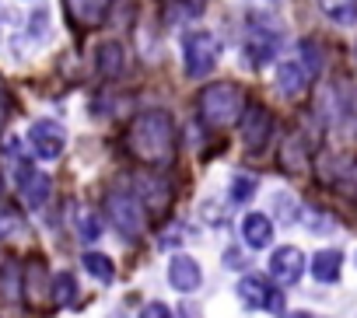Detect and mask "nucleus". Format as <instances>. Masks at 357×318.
<instances>
[{
  "label": "nucleus",
  "mask_w": 357,
  "mask_h": 318,
  "mask_svg": "<svg viewBox=\"0 0 357 318\" xmlns=\"http://www.w3.org/2000/svg\"><path fill=\"white\" fill-rule=\"evenodd\" d=\"M350 186H354V196H357V168L350 172Z\"/></svg>",
  "instance_id": "nucleus-30"
},
{
  "label": "nucleus",
  "mask_w": 357,
  "mask_h": 318,
  "mask_svg": "<svg viewBox=\"0 0 357 318\" xmlns=\"http://www.w3.org/2000/svg\"><path fill=\"white\" fill-rule=\"evenodd\" d=\"M301 49H305V56H308V74H315V70H319V63H322V53H319V42H305Z\"/></svg>",
  "instance_id": "nucleus-26"
},
{
  "label": "nucleus",
  "mask_w": 357,
  "mask_h": 318,
  "mask_svg": "<svg viewBox=\"0 0 357 318\" xmlns=\"http://www.w3.org/2000/svg\"><path fill=\"white\" fill-rule=\"evenodd\" d=\"M29 140H32V150L43 157V161H53V157H60V154H63L67 133H63V126H60V122H53V119H39V122H32Z\"/></svg>",
  "instance_id": "nucleus-7"
},
{
  "label": "nucleus",
  "mask_w": 357,
  "mask_h": 318,
  "mask_svg": "<svg viewBox=\"0 0 357 318\" xmlns=\"http://www.w3.org/2000/svg\"><path fill=\"white\" fill-rule=\"evenodd\" d=\"M50 175H43V172H36L32 165L18 175V189H22V200H25V207H32V210H39L46 200H50Z\"/></svg>",
  "instance_id": "nucleus-13"
},
{
  "label": "nucleus",
  "mask_w": 357,
  "mask_h": 318,
  "mask_svg": "<svg viewBox=\"0 0 357 318\" xmlns=\"http://www.w3.org/2000/svg\"><path fill=\"white\" fill-rule=\"evenodd\" d=\"M22 294H25V301H32V304H43L46 297H53V280L46 276V262H43V255H32L29 259V266H25V273H22Z\"/></svg>",
  "instance_id": "nucleus-10"
},
{
  "label": "nucleus",
  "mask_w": 357,
  "mask_h": 318,
  "mask_svg": "<svg viewBox=\"0 0 357 318\" xmlns=\"http://www.w3.org/2000/svg\"><path fill=\"white\" fill-rule=\"evenodd\" d=\"M291 318H305V315H291Z\"/></svg>",
  "instance_id": "nucleus-32"
},
{
  "label": "nucleus",
  "mask_w": 357,
  "mask_h": 318,
  "mask_svg": "<svg viewBox=\"0 0 357 318\" xmlns=\"http://www.w3.org/2000/svg\"><path fill=\"white\" fill-rule=\"evenodd\" d=\"M308 88V70L301 63H277V91L287 98H298Z\"/></svg>",
  "instance_id": "nucleus-14"
},
{
  "label": "nucleus",
  "mask_w": 357,
  "mask_h": 318,
  "mask_svg": "<svg viewBox=\"0 0 357 318\" xmlns=\"http://www.w3.org/2000/svg\"><path fill=\"white\" fill-rule=\"evenodd\" d=\"M308 150H312V143L305 140V133L287 136L284 147H280V165H284L287 172H301V168L308 165Z\"/></svg>",
  "instance_id": "nucleus-15"
},
{
  "label": "nucleus",
  "mask_w": 357,
  "mask_h": 318,
  "mask_svg": "<svg viewBox=\"0 0 357 318\" xmlns=\"http://www.w3.org/2000/svg\"><path fill=\"white\" fill-rule=\"evenodd\" d=\"M273 136V112L266 105H249L242 116V143L249 154H259Z\"/></svg>",
  "instance_id": "nucleus-6"
},
{
  "label": "nucleus",
  "mask_w": 357,
  "mask_h": 318,
  "mask_svg": "<svg viewBox=\"0 0 357 318\" xmlns=\"http://www.w3.org/2000/svg\"><path fill=\"white\" fill-rule=\"evenodd\" d=\"M249 102H245V91L235 84V81H214L200 91L197 98V116L204 126L211 129H228L235 126L242 116H245Z\"/></svg>",
  "instance_id": "nucleus-2"
},
{
  "label": "nucleus",
  "mask_w": 357,
  "mask_h": 318,
  "mask_svg": "<svg viewBox=\"0 0 357 318\" xmlns=\"http://www.w3.org/2000/svg\"><path fill=\"white\" fill-rule=\"evenodd\" d=\"M340 266H343V252L340 248H322L312 259V273L319 283H336L340 280Z\"/></svg>",
  "instance_id": "nucleus-17"
},
{
  "label": "nucleus",
  "mask_w": 357,
  "mask_h": 318,
  "mask_svg": "<svg viewBox=\"0 0 357 318\" xmlns=\"http://www.w3.org/2000/svg\"><path fill=\"white\" fill-rule=\"evenodd\" d=\"M4 119H8V91L0 84V126H4Z\"/></svg>",
  "instance_id": "nucleus-28"
},
{
  "label": "nucleus",
  "mask_w": 357,
  "mask_h": 318,
  "mask_svg": "<svg viewBox=\"0 0 357 318\" xmlns=\"http://www.w3.org/2000/svg\"><path fill=\"white\" fill-rule=\"evenodd\" d=\"M186 4H204V0H186Z\"/></svg>",
  "instance_id": "nucleus-31"
},
{
  "label": "nucleus",
  "mask_w": 357,
  "mask_h": 318,
  "mask_svg": "<svg viewBox=\"0 0 357 318\" xmlns=\"http://www.w3.org/2000/svg\"><path fill=\"white\" fill-rule=\"evenodd\" d=\"M354 116H357V105H354Z\"/></svg>",
  "instance_id": "nucleus-33"
},
{
  "label": "nucleus",
  "mask_w": 357,
  "mask_h": 318,
  "mask_svg": "<svg viewBox=\"0 0 357 318\" xmlns=\"http://www.w3.org/2000/svg\"><path fill=\"white\" fill-rule=\"evenodd\" d=\"M84 269H88L95 280H102V283H112V276H116L112 259L102 255V252H84Z\"/></svg>",
  "instance_id": "nucleus-21"
},
{
  "label": "nucleus",
  "mask_w": 357,
  "mask_h": 318,
  "mask_svg": "<svg viewBox=\"0 0 357 318\" xmlns=\"http://www.w3.org/2000/svg\"><path fill=\"white\" fill-rule=\"evenodd\" d=\"M242 238H245L249 248H266L270 238H273L270 217H266V214H249V217L242 221Z\"/></svg>",
  "instance_id": "nucleus-16"
},
{
  "label": "nucleus",
  "mask_w": 357,
  "mask_h": 318,
  "mask_svg": "<svg viewBox=\"0 0 357 318\" xmlns=\"http://www.w3.org/2000/svg\"><path fill=\"white\" fill-rule=\"evenodd\" d=\"M140 318H172V311H168L165 304H158V301H154V304H147V308L140 311Z\"/></svg>",
  "instance_id": "nucleus-27"
},
{
  "label": "nucleus",
  "mask_w": 357,
  "mask_h": 318,
  "mask_svg": "<svg viewBox=\"0 0 357 318\" xmlns=\"http://www.w3.org/2000/svg\"><path fill=\"white\" fill-rule=\"evenodd\" d=\"M277 49H280V32L270 25L266 15H252L245 29V56H252V63H266L273 60Z\"/></svg>",
  "instance_id": "nucleus-5"
},
{
  "label": "nucleus",
  "mask_w": 357,
  "mask_h": 318,
  "mask_svg": "<svg viewBox=\"0 0 357 318\" xmlns=\"http://www.w3.org/2000/svg\"><path fill=\"white\" fill-rule=\"evenodd\" d=\"M53 301L56 304H74L77 301V280H74V273H56L53 276Z\"/></svg>",
  "instance_id": "nucleus-22"
},
{
  "label": "nucleus",
  "mask_w": 357,
  "mask_h": 318,
  "mask_svg": "<svg viewBox=\"0 0 357 318\" xmlns=\"http://www.w3.org/2000/svg\"><path fill=\"white\" fill-rule=\"evenodd\" d=\"M119 70H123V46L119 42L98 46V74L102 77H116Z\"/></svg>",
  "instance_id": "nucleus-20"
},
{
  "label": "nucleus",
  "mask_w": 357,
  "mask_h": 318,
  "mask_svg": "<svg viewBox=\"0 0 357 318\" xmlns=\"http://www.w3.org/2000/svg\"><path fill=\"white\" fill-rule=\"evenodd\" d=\"M137 186H140V196L147 200V207H151L154 214L165 210V203H168V186H161V179H147V175H140Z\"/></svg>",
  "instance_id": "nucleus-19"
},
{
  "label": "nucleus",
  "mask_w": 357,
  "mask_h": 318,
  "mask_svg": "<svg viewBox=\"0 0 357 318\" xmlns=\"http://www.w3.org/2000/svg\"><path fill=\"white\" fill-rule=\"evenodd\" d=\"M183 318H200V315H197V308H190V304H186V308H183Z\"/></svg>",
  "instance_id": "nucleus-29"
},
{
  "label": "nucleus",
  "mask_w": 357,
  "mask_h": 318,
  "mask_svg": "<svg viewBox=\"0 0 357 318\" xmlns=\"http://www.w3.org/2000/svg\"><path fill=\"white\" fill-rule=\"evenodd\" d=\"M77 231H81L88 241H95V238L102 234V221H98L91 210H81V214H77Z\"/></svg>",
  "instance_id": "nucleus-24"
},
{
  "label": "nucleus",
  "mask_w": 357,
  "mask_h": 318,
  "mask_svg": "<svg viewBox=\"0 0 357 318\" xmlns=\"http://www.w3.org/2000/svg\"><path fill=\"white\" fill-rule=\"evenodd\" d=\"M200 266H197V259L193 255H175L172 262H168V283L175 287V290H183V294H190V290H197L200 287Z\"/></svg>",
  "instance_id": "nucleus-12"
},
{
  "label": "nucleus",
  "mask_w": 357,
  "mask_h": 318,
  "mask_svg": "<svg viewBox=\"0 0 357 318\" xmlns=\"http://www.w3.org/2000/svg\"><path fill=\"white\" fill-rule=\"evenodd\" d=\"M105 214H109V221H112V228L123 234V238H140L144 234V207H140V200L133 196V193H126V189H112L109 196H105Z\"/></svg>",
  "instance_id": "nucleus-3"
},
{
  "label": "nucleus",
  "mask_w": 357,
  "mask_h": 318,
  "mask_svg": "<svg viewBox=\"0 0 357 318\" xmlns=\"http://www.w3.org/2000/svg\"><path fill=\"white\" fill-rule=\"evenodd\" d=\"M270 273H273V280L284 283V287L298 283L301 273H305V255H301V248H294V245L277 248V252L270 255Z\"/></svg>",
  "instance_id": "nucleus-9"
},
{
  "label": "nucleus",
  "mask_w": 357,
  "mask_h": 318,
  "mask_svg": "<svg viewBox=\"0 0 357 318\" xmlns=\"http://www.w3.org/2000/svg\"><path fill=\"white\" fill-rule=\"evenodd\" d=\"M218 56H221V46L211 32H193L186 35L183 42V60H186V74L190 77H211L214 67H218Z\"/></svg>",
  "instance_id": "nucleus-4"
},
{
  "label": "nucleus",
  "mask_w": 357,
  "mask_h": 318,
  "mask_svg": "<svg viewBox=\"0 0 357 318\" xmlns=\"http://www.w3.org/2000/svg\"><path fill=\"white\" fill-rule=\"evenodd\" d=\"M256 186H259V182H256L252 175H238V179L231 182V200H235V203L252 200V196H256Z\"/></svg>",
  "instance_id": "nucleus-23"
},
{
  "label": "nucleus",
  "mask_w": 357,
  "mask_h": 318,
  "mask_svg": "<svg viewBox=\"0 0 357 318\" xmlns=\"http://www.w3.org/2000/svg\"><path fill=\"white\" fill-rule=\"evenodd\" d=\"M18 276H22V273H18V266H15V262H8V266H4V276H0V290H4V297H8V301H15V297L22 294V290H18Z\"/></svg>",
  "instance_id": "nucleus-25"
},
{
  "label": "nucleus",
  "mask_w": 357,
  "mask_h": 318,
  "mask_svg": "<svg viewBox=\"0 0 357 318\" xmlns=\"http://www.w3.org/2000/svg\"><path fill=\"white\" fill-rule=\"evenodd\" d=\"M238 297H242L245 308H259V311H273V315L284 311V297L273 294V290H270L263 280H256V276L238 280Z\"/></svg>",
  "instance_id": "nucleus-8"
},
{
  "label": "nucleus",
  "mask_w": 357,
  "mask_h": 318,
  "mask_svg": "<svg viewBox=\"0 0 357 318\" xmlns=\"http://www.w3.org/2000/svg\"><path fill=\"white\" fill-rule=\"evenodd\" d=\"M126 147H130V154L137 157V161H144L147 168H168L175 161V126H172V116L161 112V109L140 112L130 122Z\"/></svg>",
  "instance_id": "nucleus-1"
},
{
  "label": "nucleus",
  "mask_w": 357,
  "mask_h": 318,
  "mask_svg": "<svg viewBox=\"0 0 357 318\" xmlns=\"http://www.w3.org/2000/svg\"><path fill=\"white\" fill-rule=\"evenodd\" d=\"M63 8L77 29H98L112 8V0H63Z\"/></svg>",
  "instance_id": "nucleus-11"
},
{
  "label": "nucleus",
  "mask_w": 357,
  "mask_h": 318,
  "mask_svg": "<svg viewBox=\"0 0 357 318\" xmlns=\"http://www.w3.org/2000/svg\"><path fill=\"white\" fill-rule=\"evenodd\" d=\"M319 8L336 25H354L357 22V0H319Z\"/></svg>",
  "instance_id": "nucleus-18"
}]
</instances>
